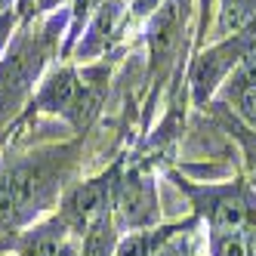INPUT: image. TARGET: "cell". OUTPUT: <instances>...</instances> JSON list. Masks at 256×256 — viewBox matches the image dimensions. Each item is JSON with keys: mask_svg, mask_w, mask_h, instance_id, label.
Segmentation results:
<instances>
[{"mask_svg": "<svg viewBox=\"0 0 256 256\" xmlns=\"http://www.w3.org/2000/svg\"><path fill=\"white\" fill-rule=\"evenodd\" d=\"M120 176H124V164L118 160L105 173L86 179V182H78V186H71L62 194L59 207H56V216L62 219L65 228L74 238H84L86 228L93 226L99 216L114 213V198H118Z\"/></svg>", "mask_w": 256, "mask_h": 256, "instance_id": "obj_4", "label": "cell"}, {"mask_svg": "<svg viewBox=\"0 0 256 256\" xmlns=\"http://www.w3.org/2000/svg\"><path fill=\"white\" fill-rule=\"evenodd\" d=\"M250 46H253V38H234V40H228L222 46L207 50L204 56L192 65V93H194L198 105L207 102V96L216 90V84L226 78V71L241 62Z\"/></svg>", "mask_w": 256, "mask_h": 256, "instance_id": "obj_7", "label": "cell"}, {"mask_svg": "<svg viewBox=\"0 0 256 256\" xmlns=\"http://www.w3.org/2000/svg\"><path fill=\"white\" fill-rule=\"evenodd\" d=\"M19 22H22L19 10H10V12L0 16V56L6 52V46H10V40H12V31H16V25H19Z\"/></svg>", "mask_w": 256, "mask_h": 256, "instance_id": "obj_16", "label": "cell"}, {"mask_svg": "<svg viewBox=\"0 0 256 256\" xmlns=\"http://www.w3.org/2000/svg\"><path fill=\"white\" fill-rule=\"evenodd\" d=\"M78 90H80V71L78 68H71V65L52 68L40 80L38 93L31 96L25 118H31V114H62V118H68L71 105L78 99Z\"/></svg>", "mask_w": 256, "mask_h": 256, "instance_id": "obj_8", "label": "cell"}, {"mask_svg": "<svg viewBox=\"0 0 256 256\" xmlns=\"http://www.w3.org/2000/svg\"><path fill=\"white\" fill-rule=\"evenodd\" d=\"M124 16V0H102L96 6V12L90 16V25L84 31V38L78 44V59H93L112 46L114 28Z\"/></svg>", "mask_w": 256, "mask_h": 256, "instance_id": "obj_10", "label": "cell"}, {"mask_svg": "<svg viewBox=\"0 0 256 256\" xmlns=\"http://www.w3.org/2000/svg\"><path fill=\"white\" fill-rule=\"evenodd\" d=\"M200 219L188 216L186 222H173V226H154V228H145V232H126L120 241H118V253L114 256H154L167 241H173L176 234H188L198 228Z\"/></svg>", "mask_w": 256, "mask_h": 256, "instance_id": "obj_11", "label": "cell"}, {"mask_svg": "<svg viewBox=\"0 0 256 256\" xmlns=\"http://www.w3.org/2000/svg\"><path fill=\"white\" fill-rule=\"evenodd\" d=\"M173 182L192 198L194 216L204 219L210 232H256V194L247 186H194L179 173H173Z\"/></svg>", "mask_w": 256, "mask_h": 256, "instance_id": "obj_3", "label": "cell"}, {"mask_svg": "<svg viewBox=\"0 0 256 256\" xmlns=\"http://www.w3.org/2000/svg\"><path fill=\"white\" fill-rule=\"evenodd\" d=\"M65 0H34V16H40V12H50V10H56L62 6Z\"/></svg>", "mask_w": 256, "mask_h": 256, "instance_id": "obj_17", "label": "cell"}, {"mask_svg": "<svg viewBox=\"0 0 256 256\" xmlns=\"http://www.w3.org/2000/svg\"><path fill=\"white\" fill-rule=\"evenodd\" d=\"M105 93H108V68L105 65H96V68H84L80 71V90H78V99L68 112V124L84 136L90 130L102 112V102H105Z\"/></svg>", "mask_w": 256, "mask_h": 256, "instance_id": "obj_9", "label": "cell"}, {"mask_svg": "<svg viewBox=\"0 0 256 256\" xmlns=\"http://www.w3.org/2000/svg\"><path fill=\"white\" fill-rule=\"evenodd\" d=\"M68 19L71 12L59 10L40 28L22 22L19 34H12L6 52L0 56V126H6L22 102L34 93V84L44 78L50 59L59 50V38Z\"/></svg>", "mask_w": 256, "mask_h": 256, "instance_id": "obj_2", "label": "cell"}, {"mask_svg": "<svg viewBox=\"0 0 256 256\" xmlns=\"http://www.w3.org/2000/svg\"><path fill=\"white\" fill-rule=\"evenodd\" d=\"M80 158V139L52 145L6 160L0 167V247L12 250V241L28 226L46 219L68 192V179Z\"/></svg>", "mask_w": 256, "mask_h": 256, "instance_id": "obj_1", "label": "cell"}, {"mask_svg": "<svg viewBox=\"0 0 256 256\" xmlns=\"http://www.w3.org/2000/svg\"><path fill=\"white\" fill-rule=\"evenodd\" d=\"M19 16H22V22L34 19V0H19Z\"/></svg>", "mask_w": 256, "mask_h": 256, "instance_id": "obj_18", "label": "cell"}, {"mask_svg": "<svg viewBox=\"0 0 256 256\" xmlns=\"http://www.w3.org/2000/svg\"><path fill=\"white\" fill-rule=\"evenodd\" d=\"M253 12V0H226V16H222V25L238 28L247 16Z\"/></svg>", "mask_w": 256, "mask_h": 256, "instance_id": "obj_15", "label": "cell"}, {"mask_svg": "<svg viewBox=\"0 0 256 256\" xmlns=\"http://www.w3.org/2000/svg\"><path fill=\"white\" fill-rule=\"evenodd\" d=\"M186 16H188V0H164V4L154 10L152 22H148V50H152V80L154 74L160 78L167 71V62L176 52V44H179V34H182V25H186Z\"/></svg>", "mask_w": 256, "mask_h": 256, "instance_id": "obj_6", "label": "cell"}, {"mask_svg": "<svg viewBox=\"0 0 256 256\" xmlns=\"http://www.w3.org/2000/svg\"><path fill=\"white\" fill-rule=\"evenodd\" d=\"M114 222L120 232H145L160 226L158 182L145 167H133L120 176L114 198Z\"/></svg>", "mask_w": 256, "mask_h": 256, "instance_id": "obj_5", "label": "cell"}, {"mask_svg": "<svg viewBox=\"0 0 256 256\" xmlns=\"http://www.w3.org/2000/svg\"><path fill=\"white\" fill-rule=\"evenodd\" d=\"M10 10H19V0H0V16L10 12Z\"/></svg>", "mask_w": 256, "mask_h": 256, "instance_id": "obj_19", "label": "cell"}, {"mask_svg": "<svg viewBox=\"0 0 256 256\" xmlns=\"http://www.w3.org/2000/svg\"><path fill=\"white\" fill-rule=\"evenodd\" d=\"M118 241H120V228L114 222V213H105L80 238V256H114Z\"/></svg>", "mask_w": 256, "mask_h": 256, "instance_id": "obj_12", "label": "cell"}, {"mask_svg": "<svg viewBox=\"0 0 256 256\" xmlns=\"http://www.w3.org/2000/svg\"><path fill=\"white\" fill-rule=\"evenodd\" d=\"M234 99H238L241 114L256 124V78L253 80H234Z\"/></svg>", "mask_w": 256, "mask_h": 256, "instance_id": "obj_14", "label": "cell"}, {"mask_svg": "<svg viewBox=\"0 0 256 256\" xmlns=\"http://www.w3.org/2000/svg\"><path fill=\"white\" fill-rule=\"evenodd\" d=\"M250 241H253V253H256V232H250Z\"/></svg>", "mask_w": 256, "mask_h": 256, "instance_id": "obj_20", "label": "cell"}, {"mask_svg": "<svg viewBox=\"0 0 256 256\" xmlns=\"http://www.w3.org/2000/svg\"><path fill=\"white\" fill-rule=\"evenodd\" d=\"M207 247L210 256H253L250 232H210Z\"/></svg>", "mask_w": 256, "mask_h": 256, "instance_id": "obj_13", "label": "cell"}]
</instances>
